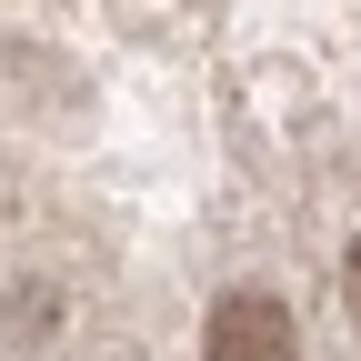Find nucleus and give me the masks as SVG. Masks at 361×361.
<instances>
[{
	"label": "nucleus",
	"mask_w": 361,
	"mask_h": 361,
	"mask_svg": "<svg viewBox=\"0 0 361 361\" xmlns=\"http://www.w3.org/2000/svg\"><path fill=\"white\" fill-rule=\"evenodd\" d=\"M211 361H301V331L271 291H231L211 311Z\"/></svg>",
	"instance_id": "1"
},
{
	"label": "nucleus",
	"mask_w": 361,
	"mask_h": 361,
	"mask_svg": "<svg viewBox=\"0 0 361 361\" xmlns=\"http://www.w3.org/2000/svg\"><path fill=\"white\" fill-rule=\"evenodd\" d=\"M351 311H361V241H351Z\"/></svg>",
	"instance_id": "2"
}]
</instances>
